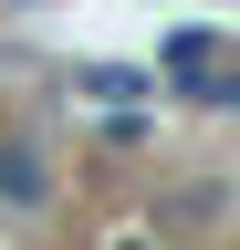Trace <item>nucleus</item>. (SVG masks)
Listing matches in <instances>:
<instances>
[{
    "label": "nucleus",
    "instance_id": "nucleus-1",
    "mask_svg": "<svg viewBox=\"0 0 240 250\" xmlns=\"http://www.w3.org/2000/svg\"><path fill=\"white\" fill-rule=\"evenodd\" d=\"M0 208H11V219H42L52 208V156H42V136H0Z\"/></svg>",
    "mask_w": 240,
    "mask_h": 250
},
{
    "label": "nucleus",
    "instance_id": "nucleus-2",
    "mask_svg": "<svg viewBox=\"0 0 240 250\" xmlns=\"http://www.w3.org/2000/svg\"><path fill=\"white\" fill-rule=\"evenodd\" d=\"M73 94L84 104H126V94H146V73L136 62H73Z\"/></svg>",
    "mask_w": 240,
    "mask_h": 250
},
{
    "label": "nucleus",
    "instance_id": "nucleus-3",
    "mask_svg": "<svg viewBox=\"0 0 240 250\" xmlns=\"http://www.w3.org/2000/svg\"><path fill=\"white\" fill-rule=\"evenodd\" d=\"M157 62H167V83H177V94H198V83H209V62H219V42H209V31H177Z\"/></svg>",
    "mask_w": 240,
    "mask_h": 250
},
{
    "label": "nucleus",
    "instance_id": "nucleus-4",
    "mask_svg": "<svg viewBox=\"0 0 240 250\" xmlns=\"http://www.w3.org/2000/svg\"><path fill=\"white\" fill-rule=\"evenodd\" d=\"M198 104H240V73H209V83H198Z\"/></svg>",
    "mask_w": 240,
    "mask_h": 250
},
{
    "label": "nucleus",
    "instance_id": "nucleus-5",
    "mask_svg": "<svg viewBox=\"0 0 240 250\" xmlns=\"http://www.w3.org/2000/svg\"><path fill=\"white\" fill-rule=\"evenodd\" d=\"M126 250H146V240H126Z\"/></svg>",
    "mask_w": 240,
    "mask_h": 250
}]
</instances>
